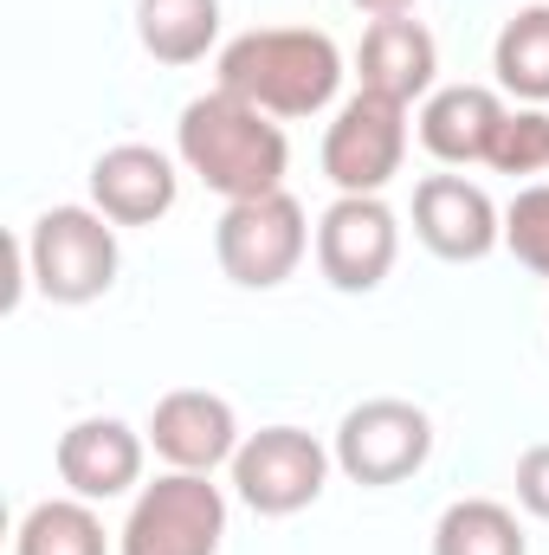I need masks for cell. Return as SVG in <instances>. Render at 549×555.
Returning <instances> with one entry per match:
<instances>
[{
	"mask_svg": "<svg viewBox=\"0 0 549 555\" xmlns=\"http://www.w3.org/2000/svg\"><path fill=\"white\" fill-rule=\"evenodd\" d=\"M433 555H524V530L498 498H459L433 524Z\"/></svg>",
	"mask_w": 549,
	"mask_h": 555,
	"instance_id": "cell-19",
	"label": "cell"
},
{
	"mask_svg": "<svg viewBox=\"0 0 549 555\" xmlns=\"http://www.w3.org/2000/svg\"><path fill=\"white\" fill-rule=\"evenodd\" d=\"M59 478L72 498L85 504H104V498H124L142 478V433L124 420H78L59 433Z\"/></svg>",
	"mask_w": 549,
	"mask_h": 555,
	"instance_id": "cell-13",
	"label": "cell"
},
{
	"mask_svg": "<svg viewBox=\"0 0 549 555\" xmlns=\"http://www.w3.org/2000/svg\"><path fill=\"white\" fill-rule=\"evenodd\" d=\"M505 246L518 253V266L549 278V181L518 188V201L505 207Z\"/></svg>",
	"mask_w": 549,
	"mask_h": 555,
	"instance_id": "cell-21",
	"label": "cell"
},
{
	"mask_svg": "<svg viewBox=\"0 0 549 555\" xmlns=\"http://www.w3.org/2000/svg\"><path fill=\"white\" fill-rule=\"evenodd\" d=\"M137 39L155 65H194L220 39V0H137Z\"/></svg>",
	"mask_w": 549,
	"mask_h": 555,
	"instance_id": "cell-16",
	"label": "cell"
},
{
	"mask_svg": "<svg viewBox=\"0 0 549 555\" xmlns=\"http://www.w3.org/2000/svg\"><path fill=\"white\" fill-rule=\"evenodd\" d=\"M413 233L433 259H452V266H472L485 259L498 240H505V220L491 207V194L465 175H426L413 188Z\"/></svg>",
	"mask_w": 549,
	"mask_h": 555,
	"instance_id": "cell-10",
	"label": "cell"
},
{
	"mask_svg": "<svg viewBox=\"0 0 549 555\" xmlns=\"http://www.w3.org/2000/svg\"><path fill=\"white\" fill-rule=\"evenodd\" d=\"M498 124H505V104H498V91H485V85H446V91H433V98L420 104V142H426L439 162H452V168H459V162H485Z\"/></svg>",
	"mask_w": 549,
	"mask_h": 555,
	"instance_id": "cell-15",
	"label": "cell"
},
{
	"mask_svg": "<svg viewBox=\"0 0 549 555\" xmlns=\"http://www.w3.org/2000/svg\"><path fill=\"white\" fill-rule=\"evenodd\" d=\"M26 278L52 304H91L117 284V220L98 207H46L20 246Z\"/></svg>",
	"mask_w": 549,
	"mask_h": 555,
	"instance_id": "cell-3",
	"label": "cell"
},
{
	"mask_svg": "<svg viewBox=\"0 0 549 555\" xmlns=\"http://www.w3.org/2000/svg\"><path fill=\"white\" fill-rule=\"evenodd\" d=\"M433 72H439V46H433V33L413 13H382L362 33V52H356L362 91H382L395 104H413V98L433 91Z\"/></svg>",
	"mask_w": 549,
	"mask_h": 555,
	"instance_id": "cell-14",
	"label": "cell"
},
{
	"mask_svg": "<svg viewBox=\"0 0 549 555\" xmlns=\"http://www.w3.org/2000/svg\"><path fill=\"white\" fill-rule=\"evenodd\" d=\"M149 446L155 459H168V472H214V465H233L240 452V420L233 401L207 395V388H175L155 401L149 414Z\"/></svg>",
	"mask_w": 549,
	"mask_h": 555,
	"instance_id": "cell-11",
	"label": "cell"
},
{
	"mask_svg": "<svg viewBox=\"0 0 549 555\" xmlns=\"http://www.w3.org/2000/svg\"><path fill=\"white\" fill-rule=\"evenodd\" d=\"M485 162H491L498 175H544L549 168V111H537V104L505 111V124H498Z\"/></svg>",
	"mask_w": 549,
	"mask_h": 555,
	"instance_id": "cell-20",
	"label": "cell"
},
{
	"mask_svg": "<svg viewBox=\"0 0 549 555\" xmlns=\"http://www.w3.org/2000/svg\"><path fill=\"white\" fill-rule=\"evenodd\" d=\"M330 459L343 465V478H356V485H369V491L401 485V478H413V472L433 459V420L420 414L413 401L375 395V401H362V408L343 414Z\"/></svg>",
	"mask_w": 549,
	"mask_h": 555,
	"instance_id": "cell-6",
	"label": "cell"
},
{
	"mask_svg": "<svg viewBox=\"0 0 549 555\" xmlns=\"http://www.w3.org/2000/svg\"><path fill=\"white\" fill-rule=\"evenodd\" d=\"M323 478H330V452L304 426H259L233 452V491L259 517H297V511H310L323 498Z\"/></svg>",
	"mask_w": 549,
	"mask_h": 555,
	"instance_id": "cell-7",
	"label": "cell"
},
{
	"mask_svg": "<svg viewBox=\"0 0 549 555\" xmlns=\"http://www.w3.org/2000/svg\"><path fill=\"white\" fill-rule=\"evenodd\" d=\"M227 537V498L207 472H162L142 485L117 555H220Z\"/></svg>",
	"mask_w": 549,
	"mask_h": 555,
	"instance_id": "cell-4",
	"label": "cell"
},
{
	"mask_svg": "<svg viewBox=\"0 0 549 555\" xmlns=\"http://www.w3.org/2000/svg\"><path fill=\"white\" fill-rule=\"evenodd\" d=\"M175 155L188 162V175H201L227 207L233 201H259V194H278L284 188V130L259 104L233 98V91H207L181 111L175 124Z\"/></svg>",
	"mask_w": 549,
	"mask_h": 555,
	"instance_id": "cell-1",
	"label": "cell"
},
{
	"mask_svg": "<svg viewBox=\"0 0 549 555\" xmlns=\"http://www.w3.org/2000/svg\"><path fill=\"white\" fill-rule=\"evenodd\" d=\"M181 194V175L162 149L149 142H117L91 162V207L117 227H155Z\"/></svg>",
	"mask_w": 549,
	"mask_h": 555,
	"instance_id": "cell-12",
	"label": "cell"
},
{
	"mask_svg": "<svg viewBox=\"0 0 549 555\" xmlns=\"http://www.w3.org/2000/svg\"><path fill=\"white\" fill-rule=\"evenodd\" d=\"M13 555H111V543L85 498H46L20 517Z\"/></svg>",
	"mask_w": 549,
	"mask_h": 555,
	"instance_id": "cell-18",
	"label": "cell"
},
{
	"mask_svg": "<svg viewBox=\"0 0 549 555\" xmlns=\"http://www.w3.org/2000/svg\"><path fill=\"white\" fill-rule=\"evenodd\" d=\"M518 504L549 524V446H531V452L518 459Z\"/></svg>",
	"mask_w": 549,
	"mask_h": 555,
	"instance_id": "cell-22",
	"label": "cell"
},
{
	"mask_svg": "<svg viewBox=\"0 0 549 555\" xmlns=\"http://www.w3.org/2000/svg\"><path fill=\"white\" fill-rule=\"evenodd\" d=\"M401 162H408V104L356 91L323 137V175L336 181V194H382L401 175Z\"/></svg>",
	"mask_w": 549,
	"mask_h": 555,
	"instance_id": "cell-8",
	"label": "cell"
},
{
	"mask_svg": "<svg viewBox=\"0 0 549 555\" xmlns=\"http://www.w3.org/2000/svg\"><path fill=\"white\" fill-rule=\"evenodd\" d=\"M491 72L511 98L549 104V7H524L505 20V33L491 46Z\"/></svg>",
	"mask_w": 549,
	"mask_h": 555,
	"instance_id": "cell-17",
	"label": "cell"
},
{
	"mask_svg": "<svg viewBox=\"0 0 549 555\" xmlns=\"http://www.w3.org/2000/svg\"><path fill=\"white\" fill-rule=\"evenodd\" d=\"M401 259V220L382 207V194H336L317 220V272L336 291H375Z\"/></svg>",
	"mask_w": 549,
	"mask_h": 555,
	"instance_id": "cell-9",
	"label": "cell"
},
{
	"mask_svg": "<svg viewBox=\"0 0 549 555\" xmlns=\"http://www.w3.org/2000/svg\"><path fill=\"white\" fill-rule=\"evenodd\" d=\"M343 85V52L317 26H253L220 52V91L266 117H317Z\"/></svg>",
	"mask_w": 549,
	"mask_h": 555,
	"instance_id": "cell-2",
	"label": "cell"
},
{
	"mask_svg": "<svg viewBox=\"0 0 549 555\" xmlns=\"http://www.w3.org/2000/svg\"><path fill=\"white\" fill-rule=\"evenodd\" d=\"M349 7H362V13H375V20H382V13H408L413 0H349Z\"/></svg>",
	"mask_w": 549,
	"mask_h": 555,
	"instance_id": "cell-23",
	"label": "cell"
},
{
	"mask_svg": "<svg viewBox=\"0 0 549 555\" xmlns=\"http://www.w3.org/2000/svg\"><path fill=\"white\" fill-rule=\"evenodd\" d=\"M310 253V227H304V207L278 188V194H259V201H233L214 227V259L220 272L246 291H272L304 266Z\"/></svg>",
	"mask_w": 549,
	"mask_h": 555,
	"instance_id": "cell-5",
	"label": "cell"
}]
</instances>
